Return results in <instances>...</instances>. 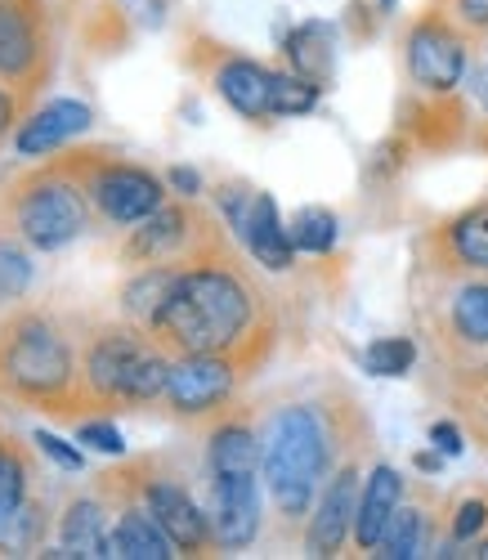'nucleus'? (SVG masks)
I'll list each match as a JSON object with an SVG mask.
<instances>
[{"mask_svg":"<svg viewBox=\"0 0 488 560\" xmlns=\"http://www.w3.org/2000/svg\"><path fill=\"white\" fill-rule=\"evenodd\" d=\"M260 471L282 516H305L327 476V427L314 408L297 404L274 417L260 440Z\"/></svg>","mask_w":488,"mask_h":560,"instance_id":"2","label":"nucleus"},{"mask_svg":"<svg viewBox=\"0 0 488 560\" xmlns=\"http://www.w3.org/2000/svg\"><path fill=\"white\" fill-rule=\"evenodd\" d=\"M287 59L291 72H301L305 81L323 85L332 77V27L327 23H305L287 36Z\"/></svg>","mask_w":488,"mask_h":560,"instance_id":"21","label":"nucleus"},{"mask_svg":"<svg viewBox=\"0 0 488 560\" xmlns=\"http://www.w3.org/2000/svg\"><path fill=\"white\" fill-rule=\"evenodd\" d=\"M108 556H121V560H171L175 542L158 525V516L149 506H143V511L130 506V511H121L117 529L108 534Z\"/></svg>","mask_w":488,"mask_h":560,"instance_id":"16","label":"nucleus"},{"mask_svg":"<svg viewBox=\"0 0 488 560\" xmlns=\"http://www.w3.org/2000/svg\"><path fill=\"white\" fill-rule=\"evenodd\" d=\"M27 283H32V260H27V252H23L19 243H10V238H0V305L19 301V296L27 292Z\"/></svg>","mask_w":488,"mask_h":560,"instance_id":"30","label":"nucleus"},{"mask_svg":"<svg viewBox=\"0 0 488 560\" xmlns=\"http://www.w3.org/2000/svg\"><path fill=\"white\" fill-rule=\"evenodd\" d=\"M475 556H479V560H488V538H484V542L475 547Z\"/></svg>","mask_w":488,"mask_h":560,"instance_id":"40","label":"nucleus"},{"mask_svg":"<svg viewBox=\"0 0 488 560\" xmlns=\"http://www.w3.org/2000/svg\"><path fill=\"white\" fill-rule=\"evenodd\" d=\"M0 386L27 404H63L72 390V354L40 318H19L0 337Z\"/></svg>","mask_w":488,"mask_h":560,"instance_id":"3","label":"nucleus"},{"mask_svg":"<svg viewBox=\"0 0 488 560\" xmlns=\"http://www.w3.org/2000/svg\"><path fill=\"white\" fill-rule=\"evenodd\" d=\"M77 444H85V448H94V453H113V457L126 453V440H121V431H117L113 422H85V427L77 431Z\"/></svg>","mask_w":488,"mask_h":560,"instance_id":"32","label":"nucleus"},{"mask_svg":"<svg viewBox=\"0 0 488 560\" xmlns=\"http://www.w3.org/2000/svg\"><path fill=\"white\" fill-rule=\"evenodd\" d=\"M453 328L470 346H488V283H470L453 301Z\"/></svg>","mask_w":488,"mask_h":560,"instance_id":"26","label":"nucleus"},{"mask_svg":"<svg viewBox=\"0 0 488 560\" xmlns=\"http://www.w3.org/2000/svg\"><path fill=\"white\" fill-rule=\"evenodd\" d=\"M36 63V36L19 5L0 0V77H23Z\"/></svg>","mask_w":488,"mask_h":560,"instance_id":"20","label":"nucleus"},{"mask_svg":"<svg viewBox=\"0 0 488 560\" xmlns=\"http://www.w3.org/2000/svg\"><path fill=\"white\" fill-rule=\"evenodd\" d=\"M149 350L135 332H104L85 354V386L100 399H121V386L130 377L135 359Z\"/></svg>","mask_w":488,"mask_h":560,"instance_id":"13","label":"nucleus"},{"mask_svg":"<svg viewBox=\"0 0 488 560\" xmlns=\"http://www.w3.org/2000/svg\"><path fill=\"white\" fill-rule=\"evenodd\" d=\"M27 498V462L14 444H0V506H14Z\"/></svg>","mask_w":488,"mask_h":560,"instance_id":"31","label":"nucleus"},{"mask_svg":"<svg viewBox=\"0 0 488 560\" xmlns=\"http://www.w3.org/2000/svg\"><path fill=\"white\" fill-rule=\"evenodd\" d=\"M188 238V215L179 207H158L149 220H139L135 238H130V256L135 260H158L166 252H175Z\"/></svg>","mask_w":488,"mask_h":560,"instance_id":"19","label":"nucleus"},{"mask_svg":"<svg viewBox=\"0 0 488 560\" xmlns=\"http://www.w3.org/2000/svg\"><path fill=\"white\" fill-rule=\"evenodd\" d=\"M237 372L224 354H179L171 363V377H166V399L175 412L184 417H202L211 408H220L233 395Z\"/></svg>","mask_w":488,"mask_h":560,"instance_id":"6","label":"nucleus"},{"mask_svg":"<svg viewBox=\"0 0 488 560\" xmlns=\"http://www.w3.org/2000/svg\"><path fill=\"white\" fill-rule=\"evenodd\" d=\"M175 283H179V269H158V265L130 278L126 292H121V310H126V318L135 323V328H143V332L158 328L166 305H171Z\"/></svg>","mask_w":488,"mask_h":560,"instance_id":"17","label":"nucleus"},{"mask_svg":"<svg viewBox=\"0 0 488 560\" xmlns=\"http://www.w3.org/2000/svg\"><path fill=\"white\" fill-rule=\"evenodd\" d=\"M399 502H404V480H399V471H395V466H385V462L372 466V476H368L363 489H359V511H355V542H359L363 551H376V547H381V538H385L390 521H395Z\"/></svg>","mask_w":488,"mask_h":560,"instance_id":"12","label":"nucleus"},{"mask_svg":"<svg viewBox=\"0 0 488 560\" xmlns=\"http://www.w3.org/2000/svg\"><path fill=\"white\" fill-rule=\"evenodd\" d=\"M90 126V108L81 104V100H55V104H45L23 130H19V153L23 158H45L50 149H59L63 139H72V135H81Z\"/></svg>","mask_w":488,"mask_h":560,"instance_id":"15","label":"nucleus"},{"mask_svg":"<svg viewBox=\"0 0 488 560\" xmlns=\"http://www.w3.org/2000/svg\"><path fill=\"white\" fill-rule=\"evenodd\" d=\"M45 538V506L23 498L14 506H0V551L5 556H23L32 547H40Z\"/></svg>","mask_w":488,"mask_h":560,"instance_id":"22","label":"nucleus"},{"mask_svg":"<svg viewBox=\"0 0 488 560\" xmlns=\"http://www.w3.org/2000/svg\"><path fill=\"white\" fill-rule=\"evenodd\" d=\"M143 506L158 516V525L171 534V542L179 551H202L211 538V516H202V506L188 498L184 485L175 480H153L143 489Z\"/></svg>","mask_w":488,"mask_h":560,"instance_id":"11","label":"nucleus"},{"mask_svg":"<svg viewBox=\"0 0 488 560\" xmlns=\"http://www.w3.org/2000/svg\"><path fill=\"white\" fill-rule=\"evenodd\" d=\"M90 198L113 224H139L162 207V179L139 166H104L90 184Z\"/></svg>","mask_w":488,"mask_h":560,"instance_id":"8","label":"nucleus"},{"mask_svg":"<svg viewBox=\"0 0 488 560\" xmlns=\"http://www.w3.org/2000/svg\"><path fill=\"white\" fill-rule=\"evenodd\" d=\"M252 323V296L229 269H179L171 305L158 323V337L179 354H220L242 341Z\"/></svg>","mask_w":488,"mask_h":560,"instance_id":"1","label":"nucleus"},{"mask_svg":"<svg viewBox=\"0 0 488 560\" xmlns=\"http://www.w3.org/2000/svg\"><path fill=\"white\" fill-rule=\"evenodd\" d=\"M318 90L314 81H305L301 72H274V117H301L318 104Z\"/></svg>","mask_w":488,"mask_h":560,"instance_id":"29","label":"nucleus"},{"mask_svg":"<svg viewBox=\"0 0 488 560\" xmlns=\"http://www.w3.org/2000/svg\"><path fill=\"white\" fill-rule=\"evenodd\" d=\"M421 534H426V516L417 506H399L395 521H390V529H385V538H381V547H376V556L413 560V556H421Z\"/></svg>","mask_w":488,"mask_h":560,"instance_id":"27","label":"nucleus"},{"mask_svg":"<svg viewBox=\"0 0 488 560\" xmlns=\"http://www.w3.org/2000/svg\"><path fill=\"white\" fill-rule=\"evenodd\" d=\"M36 448H40L45 457H55L63 471H81V466H85L81 448H72L68 440H59V435H50V431H36Z\"/></svg>","mask_w":488,"mask_h":560,"instance_id":"34","label":"nucleus"},{"mask_svg":"<svg viewBox=\"0 0 488 560\" xmlns=\"http://www.w3.org/2000/svg\"><path fill=\"white\" fill-rule=\"evenodd\" d=\"M216 471H260V440L247 427H220L211 435V476Z\"/></svg>","mask_w":488,"mask_h":560,"instance_id":"23","label":"nucleus"},{"mask_svg":"<svg viewBox=\"0 0 488 560\" xmlns=\"http://www.w3.org/2000/svg\"><path fill=\"white\" fill-rule=\"evenodd\" d=\"M14 220L32 247L59 252L85 233V202L68 179H32L14 202Z\"/></svg>","mask_w":488,"mask_h":560,"instance_id":"4","label":"nucleus"},{"mask_svg":"<svg viewBox=\"0 0 488 560\" xmlns=\"http://www.w3.org/2000/svg\"><path fill=\"white\" fill-rule=\"evenodd\" d=\"M260 534V485L256 471H216L211 480V538L229 551Z\"/></svg>","mask_w":488,"mask_h":560,"instance_id":"7","label":"nucleus"},{"mask_svg":"<svg viewBox=\"0 0 488 560\" xmlns=\"http://www.w3.org/2000/svg\"><path fill=\"white\" fill-rule=\"evenodd\" d=\"M59 534H63V551L77 556V560H100V556H108V534H104V511H100V502H90V498L72 502L68 516H63V525H59Z\"/></svg>","mask_w":488,"mask_h":560,"instance_id":"18","label":"nucleus"},{"mask_svg":"<svg viewBox=\"0 0 488 560\" xmlns=\"http://www.w3.org/2000/svg\"><path fill=\"white\" fill-rule=\"evenodd\" d=\"M171 184H175V194H184V198H193V194L202 189L198 171H188V166H175V171H171Z\"/></svg>","mask_w":488,"mask_h":560,"instance_id":"36","label":"nucleus"},{"mask_svg":"<svg viewBox=\"0 0 488 560\" xmlns=\"http://www.w3.org/2000/svg\"><path fill=\"white\" fill-rule=\"evenodd\" d=\"M457 14L470 27H488V0H457Z\"/></svg>","mask_w":488,"mask_h":560,"instance_id":"37","label":"nucleus"},{"mask_svg":"<svg viewBox=\"0 0 488 560\" xmlns=\"http://www.w3.org/2000/svg\"><path fill=\"white\" fill-rule=\"evenodd\" d=\"M484 525H488V502L470 498V502H462V506H457L453 538H457V542H470V538H479V529H484Z\"/></svg>","mask_w":488,"mask_h":560,"instance_id":"33","label":"nucleus"},{"mask_svg":"<svg viewBox=\"0 0 488 560\" xmlns=\"http://www.w3.org/2000/svg\"><path fill=\"white\" fill-rule=\"evenodd\" d=\"M430 444L444 453V457H457V453H462V431H457L453 422H434V427H430Z\"/></svg>","mask_w":488,"mask_h":560,"instance_id":"35","label":"nucleus"},{"mask_svg":"<svg viewBox=\"0 0 488 560\" xmlns=\"http://www.w3.org/2000/svg\"><path fill=\"white\" fill-rule=\"evenodd\" d=\"M408 72L426 90H453L466 72V50H462L457 32L444 27L439 19L417 23L408 36Z\"/></svg>","mask_w":488,"mask_h":560,"instance_id":"9","label":"nucleus"},{"mask_svg":"<svg viewBox=\"0 0 488 560\" xmlns=\"http://www.w3.org/2000/svg\"><path fill=\"white\" fill-rule=\"evenodd\" d=\"M381 10H395V0H381Z\"/></svg>","mask_w":488,"mask_h":560,"instance_id":"41","label":"nucleus"},{"mask_svg":"<svg viewBox=\"0 0 488 560\" xmlns=\"http://www.w3.org/2000/svg\"><path fill=\"white\" fill-rule=\"evenodd\" d=\"M287 233H291V247H297V252L327 256L336 247V215L327 207H305V211L291 215Z\"/></svg>","mask_w":488,"mask_h":560,"instance_id":"25","label":"nucleus"},{"mask_svg":"<svg viewBox=\"0 0 488 560\" xmlns=\"http://www.w3.org/2000/svg\"><path fill=\"white\" fill-rule=\"evenodd\" d=\"M220 207H224L233 233L247 243V252L265 269H274V273L291 269V256H297V247H291V233L278 220V207H274L269 194H260V189H224Z\"/></svg>","mask_w":488,"mask_h":560,"instance_id":"5","label":"nucleus"},{"mask_svg":"<svg viewBox=\"0 0 488 560\" xmlns=\"http://www.w3.org/2000/svg\"><path fill=\"white\" fill-rule=\"evenodd\" d=\"M449 243H453V252H457L462 265L488 269V202H484V207H470L466 215L453 220Z\"/></svg>","mask_w":488,"mask_h":560,"instance_id":"24","label":"nucleus"},{"mask_svg":"<svg viewBox=\"0 0 488 560\" xmlns=\"http://www.w3.org/2000/svg\"><path fill=\"white\" fill-rule=\"evenodd\" d=\"M14 126V100L5 95V90H0V135H5Z\"/></svg>","mask_w":488,"mask_h":560,"instance_id":"38","label":"nucleus"},{"mask_svg":"<svg viewBox=\"0 0 488 560\" xmlns=\"http://www.w3.org/2000/svg\"><path fill=\"white\" fill-rule=\"evenodd\" d=\"M417 466L421 471H439V466H444V453H417Z\"/></svg>","mask_w":488,"mask_h":560,"instance_id":"39","label":"nucleus"},{"mask_svg":"<svg viewBox=\"0 0 488 560\" xmlns=\"http://www.w3.org/2000/svg\"><path fill=\"white\" fill-rule=\"evenodd\" d=\"M216 90L220 100L242 113V117H274V72L256 59H229L220 72H216Z\"/></svg>","mask_w":488,"mask_h":560,"instance_id":"14","label":"nucleus"},{"mask_svg":"<svg viewBox=\"0 0 488 560\" xmlns=\"http://www.w3.org/2000/svg\"><path fill=\"white\" fill-rule=\"evenodd\" d=\"M355 511H359V471L355 466H340V471L327 480L323 498H318V511L310 521V556H336L346 534L355 529Z\"/></svg>","mask_w":488,"mask_h":560,"instance_id":"10","label":"nucleus"},{"mask_svg":"<svg viewBox=\"0 0 488 560\" xmlns=\"http://www.w3.org/2000/svg\"><path fill=\"white\" fill-rule=\"evenodd\" d=\"M413 359H417V346L408 337H381L363 350V368L372 377H404L413 368Z\"/></svg>","mask_w":488,"mask_h":560,"instance_id":"28","label":"nucleus"}]
</instances>
